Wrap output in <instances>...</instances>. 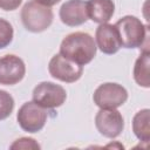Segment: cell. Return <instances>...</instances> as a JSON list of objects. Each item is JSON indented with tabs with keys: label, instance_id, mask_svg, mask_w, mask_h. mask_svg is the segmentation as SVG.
I'll return each instance as SVG.
<instances>
[{
	"label": "cell",
	"instance_id": "6da1fadb",
	"mask_svg": "<svg viewBox=\"0 0 150 150\" xmlns=\"http://www.w3.org/2000/svg\"><path fill=\"white\" fill-rule=\"evenodd\" d=\"M96 49L94 38L84 32L68 34L60 45V54L80 66L91 62L96 55Z\"/></svg>",
	"mask_w": 150,
	"mask_h": 150
},
{
	"label": "cell",
	"instance_id": "7a4b0ae2",
	"mask_svg": "<svg viewBox=\"0 0 150 150\" xmlns=\"http://www.w3.org/2000/svg\"><path fill=\"white\" fill-rule=\"evenodd\" d=\"M118 33L121 46L124 48H141L149 50V27L132 15H125L121 18L115 25Z\"/></svg>",
	"mask_w": 150,
	"mask_h": 150
},
{
	"label": "cell",
	"instance_id": "3957f363",
	"mask_svg": "<svg viewBox=\"0 0 150 150\" xmlns=\"http://www.w3.org/2000/svg\"><path fill=\"white\" fill-rule=\"evenodd\" d=\"M20 16L25 28L32 33H41L46 30L54 19L50 7L43 6L35 0H30L23 5Z\"/></svg>",
	"mask_w": 150,
	"mask_h": 150
},
{
	"label": "cell",
	"instance_id": "277c9868",
	"mask_svg": "<svg viewBox=\"0 0 150 150\" xmlns=\"http://www.w3.org/2000/svg\"><path fill=\"white\" fill-rule=\"evenodd\" d=\"M93 100L100 109H116L125 103L128 100V91L118 83L107 82L96 88Z\"/></svg>",
	"mask_w": 150,
	"mask_h": 150
},
{
	"label": "cell",
	"instance_id": "5b68a950",
	"mask_svg": "<svg viewBox=\"0 0 150 150\" xmlns=\"http://www.w3.org/2000/svg\"><path fill=\"white\" fill-rule=\"evenodd\" d=\"M67 98L66 89L54 82H40L33 89V101L45 109L61 107Z\"/></svg>",
	"mask_w": 150,
	"mask_h": 150
},
{
	"label": "cell",
	"instance_id": "8992f818",
	"mask_svg": "<svg viewBox=\"0 0 150 150\" xmlns=\"http://www.w3.org/2000/svg\"><path fill=\"white\" fill-rule=\"evenodd\" d=\"M16 120L22 130L27 132H38L47 122V111L34 101H29L19 108Z\"/></svg>",
	"mask_w": 150,
	"mask_h": 150
},
{
	"label": "cell",
	"instance_id": "52a82bcc",
	"mask_svg": "<svg viewBox=\"0 0 150 150\" xmlns=\"http://www.w3.org/2000/svg\"><path fill=\"white\" fill-rule=\"evenodd\" d=\"M49 74L62 82L66 83H74L81 79L83 74V66H80L71 60L62 56L60 53L55 54L48 64Z\"/></svg>",
	"mask_w": 150,
	"mask_h": 150
},
{
	"label": "cell",
	"instance_id": "ba28073f",
	"mask_svg": "<svg viewBox=\"0 0 150 150\" xmlns=\"http://www.w3.org/2000/svg\"><path fill=\"white\" fill-rule=\"evenodd\" d=\"M95 125L104 137L115 138L122 134L124 120L122 114L116 109H100L95 116Z\"/></svg>",
	"mask_w": 150,
	"mask_h": 150
},
{
	"label": "cell",
	"instance_id": "9c48e42d",
	"mask_svg": "<svg viewBox=\"0 0 150 150\" xmlns=\"http://www.w3.org/2000/svg\"><path fill=\"white\" fill-rule=\"evenodd\" d=\"M26 74L25 62L14 54L0 57V84L13 86L19 83Z\"/></svg>",
	"mask_w": 150,
	"mask_h": 150
},
{
	"label": "cell",
	"instance_id": "30bf717a",
	"mask_svg": "<svg viewBox=\"0 0 150 150\" xmlns=\"http://www.w3.org/2000/svg\"><path fill=\"white\" fill-rule=\"evenodd\" d=\"M59 15L61 21L69 27L81 26L88 20L87 1L68 0L61 6Z\"/></svg>",
	"mask_w": 150,
	"mask_h": 150
},
{
	"label": "cell",
	"instance_id": "8fae6325",
	"mask_svg": "<svg viewBox=\"0 0 150 150\" xmlns=\"http://www.w3.org/2000/svg\"><path fill=\"white\" fill-rule=\"evenodd\" d=\"M95 40L96 47L108 55L115 54L122 47L118 38V33L114 25L110 23H100L95 32Z\"/></svg>",
	"mask_w": 150,
	"mask_h": 150
},
{
	"label": "cell",
	"instance_id": "7c38bea8",
	"mask_svg": "<svg viewBox=\"0 0 150 150\" xmlns=\"http://www.w3.org/2000/svg\"><path fill=\"white\" fill-rule=\"evenodd\" d=\"M115 12V4L112 0H88L87 14L90 20L97 23L108 22Z\"/></svg>",
	"mask_w": 150,
	"mask_h": 150
},
{
	"label": "cell",
	"instance_id": "4fadbf2b",
	"mask_svg": "<svg viewBox=\"0 0 150 150\" xmlns=\"http://www.w3.org/2000/svg\"><path fill=\"white\" fill-rule=\"evenodd\" d=\"M149 64H150V52L142 50L141 55L137 57L134 66V80L138 86L144 88L150 87Z\"/></svg>",
	"mask_w": 150,
	"mask_h": 150
},
{
	"label": "cell",
	"instance_id": "5bb4252c",
	"mask_svg": "<svg viewBox=\"0 0 150 150\" xmlns=\"http://www.w3.org/2000/svg\"><path fill=\"white\" fill-rule=\"evenodd\" d=\"M132 131L135 136L143 142L150 139V110L142 109L137 111L132 118Z\"/></svg>",
	"mask_w": 150,
	"mask_h": 150
},
{
	"label": "cell",
	"instance_id": "9a60e30c",
	"mask_svg": "<svg viewBox=\"0 0 150 150\" xmlns=\"http://www.w3.org/2000/svg\"><path fill=\"white\" fill-rule=\"evenodd\" d=\"M14 109V98L6 90L0 89V121L11 116Z\"/></svg>",
	"mask_w": 150,
	"mask_h": 150
},
{
	"label": "cell",
	"instance_id": "2e32d148",
	"mask_svg": "<svg viewBox=\"0 0 150 150\" xmlns=\"http://www.w3.org/2000/svg\"><path fill=\"white\" fill-rule=\"evenodd\" d=\"M13 35L14 30L12 25L7 20L0 18V49L6 48L12 42Z\"/></svg>",
	"mask_w": 150,
	"mask_h": 150
},
{
	"label": "cell",
	"instance_id": "e0dca14e",
	"mask_svg": "<svg viewBox=\"0 0 150 150\" xmlns=\"http://www.w3.org/2000/svg\"><path fill=\"white\" fill-rule=\"evenodd\" d=\"M11 149H40V144L30 137H21L16 139L11 146Z\"/></svg>",
	"mask_w": 150,
	"mask_h": 150
},
{
	"label": "cell",
	"instance_id": "ac0fdd59",
	"mask_svg": "<svg viewBox=\"0 0 150 150\" xmlns=\"http://www.w3.org/2000/svg\"><path fill=\"white\" fill-rule=\"evenodd\" d=\"M22 0H0V8L4 11H14L21 5Z\"/></svg>",
	"mask_w": 150,
	"mask_h": 150
},
{
	"label": "cell",
	"instance_id": "d6986e66",
	"mask_svg": "<svg viewBox=\"0 0 150 150\" xmlns=\"http://www.w3.org/2000/svg\"><path fill=\"white\" fill-rule=\"evenodd\" d=\"M35 1L39 2V4H41V5H43V6L52 7V6L56 5V4H59L61 0H35Z\"/></svg>",
	"mask_w": 150,
	"mask_h": 150
}]
</instances>
